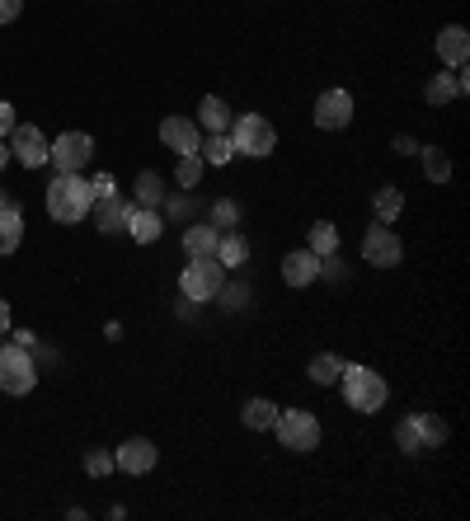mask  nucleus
<instances>
[{
	"label": "nucleus",
	"instance_id": "1",
	"mask_svg": "<svg viewBox=\"0 0 470 521\" xmlns=\"http://www.w3.org/2000/svg\"><path fill=\"white\" fill-rule=\"evenodd\" d=\"M90 207H94L90 179H80V174H57V179L47 184V216H52L57 226H76V221H85Z\"/></svg>",
	"mask_w": 470,
	"mask_h": 521
},
{
	"label": "nucleus",
	"instance_id": "2",
	"mask_svg": "<svg viewBox=\"0 0 470 521\" xmlns=\"http://www.w3.org/2000/svg\"><path fill=\"white\" fill-rule=\"evenodd\" d=\"M339 385H344V399L353 414H376L381 404H386V376H376L372 367H358V362H344L339 371Z\"/></svg>",
	"mask_w": 470,
	"mask_h": 521
},
{
	"label": "nucleus",
	"instance_id": "3",
	"mask_svg": "<svg viewBox=\"0 0 470 521\" xmlns=\"http://www.w3.org/2000/svg\"><path fill=\"white\" fill-rule=\"evenodd\" d=\"M226 137H231V151L235 155H254V160H264V155L278 151V132H273V123H268V118H259V113H240Z\"/></svg>",
	"mask_w": 470,
	"mask_h": 521
},
{
	"label": "nucleus",
	"instance_id": "4",
	"mask_svg": "<svg viewBox=\"0 0 470 521\" xmlns=\"http://www.w3.org/2000/svg\"><path fill=\"white\" fill-rule=\"evenodd\" d=\"M273 432H278L282 451H297V456H306V451H315L320 446V418L311 414V409H287L278 418H273Z\"/></svg>",
	"mask_w": 470,
	"mask_h": 521
},
{
	"label": "nucleus",
	"instance_id": "5",
	"mask_svg": "<svg viewBox=\"0 0 470 521\" xmlns=\"http://www.w3.org/2000/svg\"><path fill=\"white\" fill-rule=\"evenodd\" d=\"M395 442L405 456H423V451H438L447 442V423L438 414H409L400 428H395Z\"/></svg>",
	"mask_w": 470,
	"mask_h": 521
},
{
	"label": "nucleus",
	"instance_id": "6",
	"mask_svg": "<svg viewBox=\"0 0 470 521\" xmlns=\"http://www.w3.org/2000/svg\"><path fill=\"white\" fill-rule=\"evenodd\" d=\"M226 287V268L212 259H188V268L179 273V292L193 301V306H203V301H217V292Z\"/></svg>",
	"mask_w": 470,
	"mask_h": 521
},
{
	"label": "nucleus",
	"instance_id": "7",
	"mask_svg": "<svg viewBox=\"0 0 470 521\" xmlns=\"http://www.w3.org/2000/svg\"><path fill=\"white\" fill-rule=\"evenodd\" d=\"M33 385H38V371H33L29 348L0 343V390H5V395H29Z\"/></svg>",
	"mask_w": 470,
	"mask_h": 521
},
{
	"label": "nucleus",
	"instance_id": "8",
	"mask_svg": "<svg viewBox=\"0 0 470 521\" xmlns=\"http://www.w3.org/2000/svg\"><path fill=\"white\" fill-rule=\"evenodd\" d=\"M94 155L90 132H62L57 141H47V165H57V174H80Z\"/></svg>",
	"mask_w": 470,
	"mask_h": 521
},
{
	"label": "nucleus",
	"instance_id": "9",
	"mask_svg": "<svg viewBox=\"0 0 470 521\" xmlns=\"http://www.w3.org/2000/svg\"><path fill=\"white\" fill-rule=\"evenodd\" d=\"M362 259L372 263V268H395V263H405V240L395 235L391 226H367V235H362Z\"/></svg>",
	"mask_w": 470,
	"mask_h": 521
},
{
	"label": "nucleus",
	"instance_id": "10",
	"mask_svg": "<svg viewBox=\"0 0 470 521\" xmlns=\"http://www.w3.org/2000/svg\"><path fill=\"white\" fill-rule=\"evenodd\" d=\"M10 160H19L24 169L47 165V137L33 123H15V132H10Z\"/></svg>",
	"mask_w": 470,
	"mask_h": 521
},
{
	"label": "nucleus",
	"instance_id": "11",
	"mask_svg": "<svg viewBox=\"0 0 470 521\" xmlns=\"http://www.w3.org/2000/svg\"><path fill=\"white\" fill-rule=\"evenodd\" d=\"M353 123V94L348 90H325L315 99V127L325 132H339V127Z\"/></svg>",
	"mask_w": 470,
	"mask_h": 521
},
{
	"label": "nucleus",
	"instance_id": "12",
	"mask_svg": "<svg viewBox=\"0 0 470 521\" xmlns=\"http://www.w3.org/2000/svg\"><path fill=\"white\" fill-rule=\"evenodd\" d=\"M160 141H165L174 155H198L203 127L193 123V118H165V123H160Z\"/></svg>",
	"mask_w": 470,
	"mask_h": 521
},
{
	"label": "nucleus",
	"instance_id": "13",
	"mask_svg": "<svg viewBox=\"0 0 470 521\" xmlns=\"http://www.w3.org/2000/svg\"><path fill=\"white\" fill-rule=\"evenodd\" d=\"M156 446L146 442V437H132V442H123L118 451H113V465L123 470V475H146L151 465H156Z\"/></svg>",
	"mask_w": 470,
	"mask_h": 521
},
{
	"label": "nucleus",
	"instance_id": "14",
	"mask_svg": "<svg viewBox=\"0 0 470 521\" xmlns=\"http://www.w3.org/2000/svg\"><path fill=\"white\" fill-rule=\"evenodd\" d=\"M320 268H325V259L311 254V249H292V254L282 259V277H287V287H311L315 277H320Z\"/></svg>",
	"mask_w": 470,
	"mask_h": 521
},
{
	"label": "nucleus",
	"instance_id": "15",
	"mask_svg": "<svg viewBox=\"0 0 470 521\" xmlns=\"http://www.w3.org/2000/svg\"><path fill=\"white\" fill-rule=\"evenodd\" d=\"M99 207H90L94 212V226L104 230V235H118V230H127V216H132V202L118 198V193H109V198H94Z\"/></svg>",
	"mask_w": 470,
	"mask_h": 521
},
{
	"label": "nucleus",
	"instance_id": "16",
	"mask_svg": "<svg viewBox=\"0 0 470 521\" xmlns=\"http://www.w3.org/2000/svg\"><path fill=\"white\" fill-rule=\"evenodd\" d=\"M160 230H165V221H160L156 207H132V216H127V235H132L137 245H156Z\"/></svg>",
	"mask_w": 470,
	"mask_h": 521
},
{
	"label": "nucleus",
	"instance_id": "17",
	"mask_svg": "<svg viewBox=\"0 0 470 521\" xmlns=\"http://www.w3.org/2000/svg\"><path fill=\"white\" fill-rule=\"evenodd\" d=\"M438 57L447 66H466L470 57V33L461 29V24H447V29L438 33Z\"/></svg>",
	"mask_w": 470,
	"mask_h": 521
},
{
	"label": "nucleus",
	"instance_id": "18",
	"mask_svg": "<svg viewBox=\"0 0 470 521\" xmlns=\"http://www.w3.org/2000/svg\"><path fill=\"white\" fill-rule=\"evenodd\" d=\"M231 123H235V113L226 108V99L207 94L203 104H198V127H203V132H231Z\"/></svg>",
	"mask_w": 470,
	"mask_h": 521
},
{
	"label": "nucleus",
	"instance_id": "19",
	"mask_svg": "<svg viewBox=\"0 0 470 521\" xmlns=\"http://www.w3.org/2000/svg\"><path fill=\"white\" fill-rule=\"evenodd\" d=\"M217 263H221V268H240V263H250V240H245L240 230H221Z\"/></svg>",
	"mask_w": 470,
	"mask_h": 521
},
{
	"label": "nucleus",
	"instance_id": "20",
	"mask_svg": "<svg viewBox=\"0 0 470 521\" xmlns=\"http://www.w3.org/2000/svg\"><path fill=\"white\" fill-rule=\"evenodd\" d=\"M217 240H221L217 226H188L184 230V254L188 259H212V254H217Z\"/></svg>",
	"mask_w": 470,
	"mask_h": 521
},
{
	"label": "nucleus",
	"instance_id": "21",
	"mask_svg": "<svg viewBox=\"0 0 470 521\" xmlns=\"http://www.w3.org/2000/svg\"><path fill=\"white\" fill-rule=\"evenodd\" d=\"M24 245V212L15 207H0V254H15Z\"/></svg>",
	"mask_w": 470,
	"mask_h": 521
},
{
	"label": "nucleus",
	"instance_id": "22",
	"mask_svg": "<svg viewBox=\"0 0 470 521\" xmlns=\"http://www.w3.org/2000/svg\"><path fill=\"white\" fill-rule=\"evenodd\" d=\"M372 207H376V221H381V226H391L395 216L405 212V188L386 184V188H381V193H376V202H372Z\"/></svg>",
	"mask_w": 470,
	"mask_h": 521
},
{
	"label": "nucleus",
	"instance_id": "23",
	"mask_svg": "<svg viewBox=\"0 0 470 521\" xmlns=\"http://www.w3.org/2000/svg\"><path fill=\"white\" fill-rule=\"evenodd\" d=\"M419 155H423V174H428L433 184H447V179H452V160H447L442 146H419Z\"/></svg>",
	"mask_w": 470,
	"mask_h": 521
},
{
	"label": "nucleus",
	"instance_id": "24",
	"mask_svg": "<svg viewBox=\"0 0 470 521\" xmlns=\"http://www.w3.org/2000/svg\"><path fill=\"white\" fill-rule=\"evenodd\" d=\"M273 418H278V404H268V399H250V404L240 409V423H245V428H254V432L273 428Z\"/></svg>",
	"mask_w": 470,
	"mask_h": 521
},
{
	"label": "nucleus",
	"instance_id": "25",
	"mask_svg": "<svg viewBox=\"0 0 470 521\" xmlns=\"http://www.w3.org/2000/svg\"><path fill=\"white\" fill-rule=\"evenodd\" d=\"M311 254H320V259H334V254H339V226L315 221V226H311Z\"/></svg>",
	"mask_w": 470,
	"mask_h": 521
},
{
	"label": "nucleus",
	"instance_id": "26",
	"mask_svg": "<svg viewBox=\"0 0 470 521\" xmlns=\"http://www.w3.org/2000/svg\"><path fill=\"white\" fill-rule=\"evenodd\" d=\"M198 155H203L207 165H226V160H231V137H226V132H207L203 137V146H198Z\"/></svg>",
	"mask_w": 470,
	"mask_h": 521
},
{
	"label": "nucleus",
	"instance_id": "27",
	"mask_svg": "<svg viewBox=\"0 0 470 521\" xmlns=\"http://www.w3.org/2000/svg\"><path fill=\"white\" fill-rule=\"evenodd\" d=\"M137 198H141V207H160V198H165V179H160L156 169H141L137 174Z\"/></svg>",
	"mask_w": 470,
	"mask_h": 521
},
{
	"label": "nucleus",
	"instance_id": "28",
	"mask_svg": "<svg viewBox=\"0 0 470 521\" xmlns=\"http://www.w3.org/2000/svg\"><path fill=\"white\" fill-rule=\"evenodd\" d=\"M339 371H344V357L320 353V357L311 362V381H315V385H339Z\"/></svg>",
	"mask_w": 470,
	"mask_h": 521
},
{
	"label": "nucleus",
	"instance_id": "29",
	"mask_svg": "<svg viewBox=\"0 0 470 521\" xmlns=\"http://www.w3.org/2000/svg\"><path fill=\"white\" fill-rule=\"evenodd\" d=\"M456 94H461L456 90V76H433L428 80V90H423V99H428L433 108H442V104H452Z\"/></svg>",
	"mask_w": 470,
	"mask_h": 521
},
{
	"label": "nucleus",
	"instance_id": "30",
	"mask_svg": "<svg viewBox=\"0 0 470 521\" xmlns=\"http://www.w3.org/2000/svg\"><path fill=\"white\" fill-rule=\"evenodd\" d=\"M203 179V155H179V188H198Z\"/></svg>",
	"mask_w": 470,
	"mask_h": 521
},
{
	"label": "nucleus",
	"instance_id": "31",
	"mask_svg": "<svg viewBox=\"0 0 470 521\" xmlns=\"http://www.w3.org/2000/svg\"><path fill=\"white\" fill-rule=\"evenodd\" d=\"M235 221H240V207H235L231 198H221L217 207H212V226H217V230H231Z\"/></svg>",
	"mask_w": 470,
	"mask_h": 521
},
{
	"label": "nucleus",
	"instance_id": "32",
	"mask_svg": "<svg viewBox=\"0 0 470 521\" xmlns=\"http://www.w3.org/2000/svg\"><path fill=\"white\" fill-rule=\"evenodd\" d=\"M109 470H113V456H109V451H85V475L104 479Z\"/></svg>",
	"mask_w": 470,
	"mask_h": 521
},
{
	"label": "nucleus",
	"instance_id": "33",
	"mask_svg": "<svg viewBox=\"0 0 470 521\" xmlns=\"http://www.w3.org/2000/svg\"><path fill=\"white\" fill-rule=\"evenodd\" d=\"M94 198H109V193H118V184H113V174H99V179H90Z\"/></svg>",
	"mask_w": 470,
	"mask_h": 521
},
{
	"label": "nucleus",
	"instance_id": "34",
	"mask_svg": "<svg viewBox=\"0 0 470 521\" xmlns=\"http://www.w3.org/2000/svg\"><path fill=\"white\" fill-rule=\"evenodd\" d=\"M19 10H24V0H0V24H15Z\"/></svg>",
	"mask_w": 470,
	"mask_h": 521
},
{
	"label": "nucleus",
	"instance_id": "35",
	"mask_svg": "<svg viewBox=\"0 0 470 521\" xmlns=\"http://www.w3.org/2000/svg\"><path fill=\"white\" fill-rule=\"evenodd\" d=\"M15 123H19V118H15V108H10V104H0V137H10V132H15Z\"/></svg>",
	"mask_w": 470,
	"mask_h": 521
},
{
	"label": "nucleus",
	"instance_id": "36",
	"mask_svg": "<svg viewBox=\"0 0 470 521\" xmlns=\"http://www.w3.org/2000/svg\"><path fill=\"white\" fill-rule=\"evenodd\" d=\"M217 296H226V306H231V310H235V306H245V287H231V292H226V287H221Z\"/></svg>",
	"mask_w": 470,
	"mask_h": 521
},
{
	"label": "nucleus",
	"instance_id": "37",
	"mask_svg": "<svg viewBox=\"0 0 470 521\" xmlns=\"http://www.w3.org/2000/svg\"><path fill=\"white\" fill-rule=\"evenodd\" d=\"M395 151H400V155H419V141H414V137H395Z\"/></svg>",
	"mask_w": 470,
	"mask_h": 521
},
{
	"label": "nucleus",
	"instance_id": "38",
	"mask_svg": "<svg viewBox=\"0 0 470 521\" xmlns=\"http://www.w3.org/2000/svg\"><path fill=\"white\" fill-rule=\"evenodd\" d=\"M10 334V301H0V338Z\"/></svg>",
	"mask_w": 470,
	"mask_h": 521
},
{
	"label": "nucleus",
	"instance_id": "39",
	"mask_svg": "<svg viewBox=\"0 0 470 521\" xmlns=\"http://www.w3.org/2000/svg\"><path fill=\"white\" fill-rule=\"evenodd\" d=\"M5 165H10V141L0 137V169H5Z\"/></svg>",
	"mask_w": 470,
	"mask_h": 521
},
{
	"label": "nucleus",
	"instance_id": "40",
	"mask_svg": "<svg viewBox=\"0 0 470 521\" xmlns=\"http://www.w3.org/2000/svg\"><path fill=\"white\" fill-rule=\"evenodd\" d=\"M0 207H15V198H10V193H5V188H0Z\"/></svg>",
	"mask_w": 470,
	"mask_h": 521
}]
</instances>
